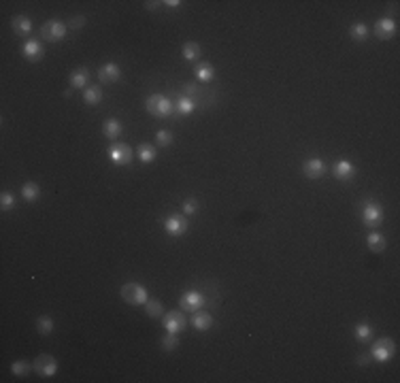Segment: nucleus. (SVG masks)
<instances>
[{
  "mask_svg": "<svg viewBox=\"0 0 400 383\" xmlns=\"http://www.w3.org/2000/svg\"><path fill=\"white\" fill-rule=\"evenodd\" d=\"M145 107H147L149 113L156 115V117H168L172 111H175L172 102L166 98V96H162V94H152L145 100Z\"/></svg>",
  "mask_w": 400,
  "mask_h": 383,
  "instance_id": "1",
  "label": "nucleus"
},
{
  "mask_svg": "<svg viewBox=\"0 0 400 383\" xmlns=\"http://www.w3.org/2000/svg\"><path fill=\"white\" fill-rule=\"evenodd\" d=\"M122 298L126 300L128 305H145L147 300H149V294H147V290L143 288L141 283H126L124 288H122Z\"/></svg>",
  "mask_w": 400,
  "mask_h": 383,
  "instance_id": "2",
  "label": "nucleus"
},
{
  "mask_svg": "<svg viewBox=\"0 0 400 383\" xmlns=\"http://www.w3.org/2000/svg\"><path fill=\"white\" fill-rule=\"evenodd\" d=\"M394 341L392 339H379L375 345H373V349H371V358H375L377 362H390L392 360V356H394Z\"/></svg>",
  "mask_w": 400,
  "mask_h": 383,
  "instance_id": "3",
  "label": "nucleus"
},
{
  "mask_svg": "<svg viewBox=\"0 0 400 383\" xmlns=\"http://www.w3.org/2000/svg\"><path fill=\"white\" fill-rule=\"evenodd\" d=\"M64 34H66V26L62 24V21H58V19H51L41 28V36L45 41H49V43L62 41Z\"/></svg>",
  "mask_w": 400,
  "mask_h": 383,
  "instance_id": "4",
  "label": "nucleus"
},
{
  "mask_svg": "<svg viewBox=\"0 0 400 383\" xmlns=\"http://www.w3.org/2000/svg\"><path fill=\"white\" fill-rule=\"evenodd\" d=\"M109 157L113 164H117V166H126V164L132 162V149L124 145V143H115V145L109 147Z\"/></svg>",
  "mask_w": 400,
  "mask_h": 383,
  "instance_id": "5",
  "label": "nucleus"
},
{
  "mask_svg": "<svg viewBox=\"0 0 400 383\" xmlns=\"http://www.w3.org/2000/svg\"><path fill=\"white\" fill-rule=\"evenodd\" d=\"M34 371L41 375V377H54L56 371H58V362L54 356L49 354H41L39 358L34 360Z\"/></svg>",
  "mask_w": 400,
  "mask_h": 383,
  "instance_id": "6",
  "label": "nucleus"
},
{
  "mask_svg": "<svg viewBox=\"0 0 400 383\" xmlns=\"http://www.w3.org/2000/svg\"><path fill=\"white\" fill-rule=\"evenodd\" d=\"M362 220H364V224L368 228L379 226L381 220H383V209L377 205V202H366L364 211H362Z\"/></svg>",
  "mask_w": 400,
  "mask_h": 383,
  "instance_id": "7",
  "label": "nucleus"
},
{
  "mask_svg": "<svg viewBox=\"0 0 400 383\" xmlns=\"http://www.w3.org/2000/svg\"><path fill=\"white\" fill-rule=\"evenodd\" d=\"M375 36L379 41H388V39H392V36L396 34V21L394 19H390V17H383V19H379L375 24Z\"/></svg>",
  "mask_w": 400,
  "mask_h": 383,
  "instance_id": "8",
  "label": "nucleus"
},
{
  "mask_svg": "<svg viewBox=\"0 0 400 383\" xmlns=\"http://www.w3.org/2000/svg\"><path fill=\"white\" fill-rule=\"evenodd\" d=\"M164 230L168 232L170 236H181V234H185V230H187V220L183 215H170L168 220L164 222Z\"/></svg>",
  "mask_w": 400,
  "mask_h": 383,
  "instance_id": "9",
  "label": "nucleus"
},
{
  "mask_svg": "<svg viewBox=\"0 0 400 383\" xmlns=\"http://www.w3.org/2000/svg\"><path fill=\"white\" fill-rule=\"evenodd\" d=\"M164 328H166V332H175V334L183 332V328H185V317H183V313H179V311L166 313V315H164Z\"/></svg>",
  "mask_w": 400,
  "mask_h": 383,
  "instance_id": "10",
  "label": "nucleus"
},
{
  "mask_svg": "<svg viewBox=\"0 0 400 383\" xmlns=\"http://www.w3.org/2000/svg\"><path fill=\"white\" fill-rule=\"evenodd\" d=\"M205 305V298H202V294L200 292H196V290H190V292H185L183 296H181V306H183L185 311H198L200 306Z\"/></svg>",
  "mask_w": 400,
  "mask_h": 383,
  "instance_id": "11",
  "label": "nucleus"
},
{
  "mask_svg": "<svg viewBox=\"0 0 400 383\" xmlns=\"http://www.w3.org/2000/svg\"><path fill=\"white\" fill-rule=\"evenodd\" d=\"M119 75L122 73H119V66L115 62H109V64H104L98 69V79H100L102 83H115L119 79Z\"/></svg>",
  "mask_w": 400,
  "mask_h": 383,
  "instance_id": "12",
  "label": "nucleus"
},
{
  "mask_svg": "<svg viewBox=\"0 0 400 383\" xmlns=\"http://www.w3.org/2000/svg\"><path fill=\"white\" fill-rule=\"evenodd\" d=\"M11 28L17 36H28L32 32V19L26 17V15H15L11 19Z\"/></svg>",
  "mask_w": 400,
  "mask_h": 383,
  "instance_id": "13",
  "label": "nucleus"
},
{
  "mask_svg": "<svg viewBox=\"0 0 400 383\" xmlns=\"http://www.w3.org/2000/svg\"><path fill=\"white\" fill-rule=\"evenodd\" d=\"M303 172L309 179H320L323 172H326V164H323L321 160H318V157H313V160H307L305 162Z\"/></svg>",
  "mask_w": 400,
  "mask_h": 383,
  "instance_id": "14",
  "label": "nucleus"
},
{
  "mask_svg": "<svg viewBox=\"0 0 400 383\" xmlns=\"http://www.w3.org/2000/svg\"><path fill=\"white\" fill-rule=\"evenodd\" d=\"M353 172H356V168H353V164L349 160H338L334 164V177L341 179V181H347V179L353 177Z\"/></svg>",
  "mask_w": 400,
  "mask_h": 383,
  "instance_id": "15",
  "label": "nucleus"
},
{
  "mask_svg": "<svg viewBox=\"0 0 400 383\" xmlns=\"http://www.w3.org/2000/svg\"><path fill=\"white\" fill-rule=\"evenodd\" d=\"M24 58L30 62H36V60L43 58V45L39 41H28L24 45Z\"/></svg>",
  "mask_w": 400,
  "mask_h": 383,
  "instance_id": "16",
  "label": "nucleus"
},
{
  "mask_svg": "<svg viewBox=\"0 0 400 383\" xmlns=\"http://www.w3.org/2000/svg\"><path fill=\"white\" fill-rule=\"evenodd\" d=\"M194 73H196V79H198V81H213V77H215V69L209 62L196 64Z\"/></svg>",
  "mask_w": 400,
  "mask_h": 383,
  "instance_id": "17",
  "label": "nucleus"
},
{
  "mask_svg": "<svg viewBox=\"0 0 400 383\" xmlns=\"http://www.w3.org/2000/svg\"><path fill=\"white\" fill-rule=\"evenodd\" d=\"M102 132H104V137L107 139L115 141L119 134H122V124H119V119H107L104 126H102Z\"/></svg>",
  "mask_w": 400,
  "mask_h": 383,
  "instance_id": "18",
  "label": "nucleus"
},
{
  "mask_svg": "<svg viewBox=\"0 0 400 383\" xmlns=\"http://www.w3.org/2000/svg\"><path fill=\"white\" fill-rule=\"evenodd\" d=\"M366 243H368V249L371 251H383L386 249V236L379 234V232H371V234L366 236Z\"/></svg>",
  "mask_w": 400,
  "mask_h": 383,
  "instance_id": "19",
  "label": "nucleus"
},
{
  "mask_svg": "<svg viewBox=\"0 0 400 383\" xmlns=\"http://www.w3.org/2000/svg\"><path fill=\"white\" fill-rule=\"evenodd\" d=\"M192 324H194V328L196 330H209L211 326H213V317H211L209 313H194V319H192Z\"/></svg>",
  "mask_w": 400,
  "mask_h": 383,
  "instance_id": "20",
  "label": "nucleus"
},
{
  "mask_svg": "<svg viewBox=\"0 0 400 383\" xmlns=\"http://www.w3.org/2000/svg\"><path fill=\"white\" fill-rule=\"evenodd\" d=\"M137 152H139L141 162L149 164V162H154V160H156V147H154V145H149V143H141Z\"/></svg>",
  "mask_w": 400,
  "mask_h": 383,
  "instance_id": "21",
  "label": "nucleus"
},
{
  "mask_svg": "<svg viewBox=\"0 0 400 383\" xmlns=\"http://www.w3.org/2000/svg\"><path fill=\"white\" fill-rule=\"evenodd\" d=\"M71 85L77 87V89H83L87 85V71L85 69H77L71 73Z\"/></svg>",
  "mask_w": 400,
  "mask_h": 383,
  "instance_id": "22",
  "label": "nucleus"
},
{
  "mask_svg": "<svg viewBox=\"0 0 400 383\" xmlns=\"http://www.w3.org/2000/svg\"><path fill=\"white\" fill-rule=\"evenodd\" d=\"M194 109H196V104H194V100L190 98V96H183V98H179L177 104H175V111H177L179 115H190Z\"/></svg>",
  "mask_w": 400,
  "mask_h": 383,
  "instance_id": "23",
  "label": "nucleus"
},
{
  "mask_svg": "<svg viewBox=\"0 0 400 383\" xmlns=\"http://www.w3.org/2000/svg\"><path fill=\"white\" fill-rule=\"evenodd\" d=\"M181 54H183V58H185V60H198V58H200V54H202V49H200V45H198V43L190 41V43H185V45H183V49H181Z\"/></svg>",
  "mask_w": 400,
  "mask_h": 383,
  "instance_id": "24",
  "label": "nucleus"
},
{
  "mask_svg": "<svg viewBox=\"0 0 400 383\" xmlns=\"http://www.w3.org/2000/svg\"><path fill=\"white\" fill-rule=\"evenodd\" d=\"M83 100H85V104H98V102L102 100V92H100V87H98V85L87 87L85 92H83Z\"/></svg>",
  "mask_w": 400,
  "mask_h": 383,
  "instance_id": "25",
  "label": "nucleus"
},
{
  "mask_svg": "<svg viewBox=\"0 0 400 383\" xmlns=\"http://www.w3.org/2000/svg\"><path fill=\"white\" fill-rule=\"evenodd\" d=\"M36 330H39V334L47 336L54 332V319L49 317V315H43V317H39V321H36Z\"/></svg>",
  "mask_w": 400,
  "mask_h": 383,
  "instance_id": "26",
  "label": "nucleus"
},
{
  "mask_svg": "<svg viewBox=\"0 0 400 383\" xmlns=\"http://www.w3.org/2000/svg\"><path fill=\"white\" fill-rule=\"evenodd\" d=\"M349 34H351V39L353 41H366V36H368V26L366 24H362V21H358V24H353L351 26V30H349Z\"/></svg>",
  "mask_w": 400,
  "mask_h": 383,
  "instance_id": "27",
  "label": "nucleus"
},
{
  "mask_svg": "<svg viewBox=\"0 0 400 383\" xmlns=\"http://www.w3.org/2000/svg\"><path fill=\"white\" fill-rule=\"evenodd\" d=\"M39 194H41V190H39V185L36 183H24V187H21V196H24L28 202H32V200H36L39 198Z\"/></svg>",
  "mask_w": 400,
  "mask_h": 383,
  "instance_id": "28",
  "label": "nucleus"
},
{
  "mask_svg": "<svg viewBox=\"0 0 400 383\" xmlns=\"http://www.w3.org/2000/svg\"><path fill=\"white\" fill-rule=\"evenodd\" d=\"M353 332H356V339L358 341H368L373 336V328H371V324L362 321V324H358L356 328H353Z\"/></svg>",
  "mask_w": 400,
  "mask_h": 383,
  "instance_id": "29",
  "label": "nucleus"
},
{
  "mask_svg": "<svg viewBox=\"0 0 400 383\" xmlns=\"http://www.w3.org/2000/svg\"><path fill=\"white\" fill-rule=\"evenodd\" d=\"M179 345V334H175V332H166L164 334V339H162V349L164 351H172Z\"/></svg>",
  "mask_w": 400,
  "mask_h": 383,
  "instance_id": "30",
  "label": "nucleus"
},
{
  "mask_svg": "<svg viewBox=\"0 0 400 383\" xmlns=\"http://www.w3.org/2000/svg\"><path fill=\"white\" fill-rule=\"evenodd\" d=\"M147 315H149V317H160V315H162V303H160V300H154V298H149L147 300Z\"/></svg>",
  "mask_w": 400,
  "mask_h": 383,
  "instance_id": "31",
  "label": "nucleus"
},
{
  "mask_svg": "<svg viewBox=\"0 0 400 383\" xmlns=\"http://www.w3.org/2000/svg\"><path fill=\"white\" fill-rule=\"evenodd\" d=\"M156 141H158V145H160V147H168L170 143H172V132L160 130V132L156 134Z\"/></svg>",
  "mask_w": 400,
  "mask_h": 383,
  "instance_id": "32",
  "label": "nucleus"
},
{
  "mask_svg": "<svg viewBox=\"0 0 400 383\" xmlns=\"http://www.w3.org/2000/svg\"><path fill=\"white\" fill-rule=\"evenodd\" d=\"M11 371H13V375H17V377H24V375L30 371V362H24V360H19V362H13Z\"/></svg>",
  "mask_w": 400,
  "mask_h": 383,
  "instance_id": "33",
  "label": "nucleus"
},
{
  "mask_svg": "<svg viewBox=\"0 0 400 383\" xmlns=\"http://www.w3.org/2000/svg\"><path fill=\"white\" fill-rule=\"evenodd\" d=\"M0 207H2L4 211H9V209L15 207V196L11 192H2V196H0Z\"/></svg>",
  "mask_w": 400,
  "mask_h": 383,
  "instance_id": "34",
  "label": "nucleus"
},
{
  "mask_svg": "<svg viewBox=\"0 0 400 383\" xmlns=\"http://www.w3.org/2000/svg\"><path fill=\"white\" fill-rule=\"evenodd\" d=\"M196 211H198V200H196V198H187L183 202V215H194Z\"/></svg>",
  "mask_w": 400,
  "mask_h": 383,
  "instance_id": "35",
  "label": "nucleus"
},
{
  "mask_svg": "<svg viewBox=\"0 0 400 383\" xmlns=\"http://www.w3.org/2000/svg\"><path fill=\"white\" fill-rule=\"evenodd\" d=\"M83 24H85V17H83V15H77V17H73V19H71V28H75V30H77V28H83Z\"/></svg>",
  "mask_w": 400,
  "mask_h": 383,
  "instance_id": "36",
  "label": "nucleus"
},
{
  "mask_svg": "<svg viewBox=\"0 0 400 383\" xmlns=\"http://www.w3.org/2000/svg\"><path fill=\"white\" fill-rule=\"evenodd\" d=\"M181 2H177V0H168V2H166V6H179Z\"/></svg>",
  "mask_w": 400,
  "mask_h": 383,
  "instance_id": "37",
  "label": "nucleus"
},
{
  "mask_svg": "<svg viewBox=\"0 0 400 383\" xmlns=\"http://www.w3.org/2000/svg\"><path fill=\"white\" fill-rule=\"evenodd\" d=\"M366 360H371V356H360V364H366Z\"/></svg>",
  "mask_w": 400,
  "mask_h": 383,
  "instance_id": "38",
  "label": "nucleus"
}]
</instances>
